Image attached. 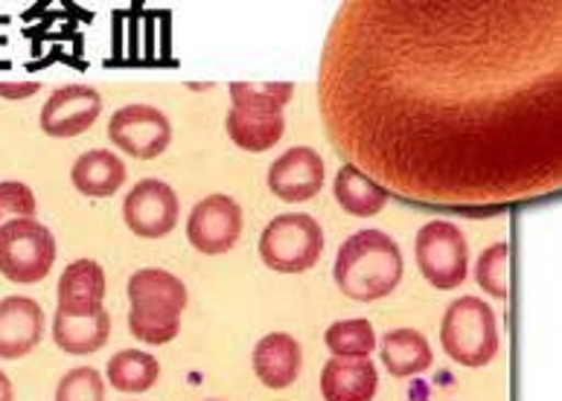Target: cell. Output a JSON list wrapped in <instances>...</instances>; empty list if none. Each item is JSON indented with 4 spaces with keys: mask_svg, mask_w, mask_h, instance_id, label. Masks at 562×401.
<instances>
[{
    "mask_svg": "<svg viewBox=\"0 0 562 401\" xmlns=\"http://www.w3.org/2000/svg\"><path fill=\"white\" fill-rule=\"evenodd\" d=\"M318 96L338 154L400 198L495 209L554 195L562 3H345Z\"/></svg>",
    "mask_w": 562,
    "mask_h": 401,
    "instance_id": "obj_1",
    "label": "cell"
},
{
    "mask_svg": "<svg viewBox=\"0 0 562 401\" xmlns=\"http://www.w3.org/2000/svg\"><path fill=\"white\" fill-rule=\"evenodd\" d=\"M405 260L400 244L382 230H359L338 248L336 276L338 291L356 302L385 300L403 283Z\"/></svg>",
    "mask_w": 562,
    "mask_h": 401,
    "instance_id": "obj_2",
    "label": "cell"
},
{
    "mask_svg": "<svg viewBox=\"0 0 562 401\" xmlns=\"http://www.w3.org/2000/svg\"><path fill=\"white\" fill-rule=\"evenodd\" d=\"M292 82H236L231 84L227 137L243 151L262 154L274 149L285 134L283 108L292 102Z\"/></svg>",
    "mask_w": 562,
    "mask_h": 401,
    "instance_id": "obj_3",
    "label": "cell"
},
{
    "mask_svg": "<svg viewBox=\"0 0 562 401\" xmlns=\"http://www.w3.org/2000/svg\"><path fill=\"white\" fill-rule=\"evenodd\" d=\"M440 343L443 352L461 367L479 369L487 367L498 355L502 334H498V320L490 309L487 300L481 297H458V300L443 311L440 320Z\"/></svg>",
    "mask_w": 562,
    "mask_h": 401,
    "instance_id": "obj_4",
    "label": "cell"
},
{
    "mask_svg": "<svg viewBox=\"0 0 562 401\" xmlns=\"http://www.w3.org/2000/svg\"><path fill=\"white\" fill-rule=\"evenodd\" d=\"M324 253V230L306 213H283L271 218L260 236L262 265L278 274H303L318 265Z\"/></svg>",
    "mask_w": 562,
    "mask_h": 401,
    "instance_id": "obj_5",
    "label": "cell"
},
{
    "mask_svg": "<svg viewBox=\"0 0 562 401\" xmlns=\"http://www.w3.org/2000/svg\"><path fill=\"white\" fill-rule=\"evenodd\" d=\"M56 262V239L35 218H12L0 227V274L15 285L47 279Z\"/></svg>",
    "mask_w": 562,
    "mask_h": 401,
    "instance_id": "obj_6",
    "label": "cell"
},
{
    "mask_svg": "<svg viewBox=\"0 0 562 401\" xmlns=\"http://www.w3.org/2000/svg\"><path fill=\"white\" fill-rule=\"evenodd\" d=\"M417 267L437 291H454L470 276V242L454 221L435 218L414 239Z\"/></svg>",
    "mask_w": 562,
    "mask_h": 401,
    "instance_id": "obj_7",
    "label": "cell"
},
{
    "mask_svg": "<svg viewBox=\"0 0 562 401\" xmlns=\"http://www.w3.org/2000/svg\"><path fill=\"white\" fill-rule=\"evenodd\" d=\"M243 236V207L231 195H207L187 218V242L204 256L234 251Z\"/></svg>",
    "mask_w": 562,
    "mask_h": 401,
    "instance_id": "obj_8",
    "label": "cell"
},
{
    "mask_svg": "<svg viewBox=\"0 0 562 401\" xmlns=\"http://www.w3.org/2000/svg\"><path fill=\"white\" fill-rule=\"evenodd\" d=\"M109 140L132 158L155 160L172 142V123L164 111L135 102V105L114 111L109 123Z\"/></svg>",
    "mask_w": 562,
    "mask_h": 401,
    "instance_id": "obj_9",
    "label": "cell"
},
{
    "mask_svg": "<svg viewBox=\"0 0 562 401\" xmlns=\"http://www.w3.org/2000/svg\"><path fill=\"white\" fill-rule=\"evenodd\" d=\"M181 204L176 190L158 177H146L132 186V193L123 200V218L126 227L140 239H164L176 230Z\"/></svg>",
    "mask_w": 562,
    "mask_h": 401,
    "instance_id": "obj_10",
    "label": "cell"
},
{
    "mask_svg": "<svg viewBox=\"0 0 562 401\" xmlns=\"http://www.w3.org/2000/svg\"><path fill=\"white\" fill-rule=\"evenodd\" d=\"M102 96L91 84H65L50 93L42 108V131L47 137H79L100 119Z\"/></svg>",
    "mask_w": 562,
    "mask_h": 401,
    "instance_id": "obj_11",
    "label": "cell"
},
{
    "mask_svg": "<svg viewBox=\"0 0 562 401\" xmlns=\"http://www.w3.org/2000/svg\"><path fill=\"white\" fill-rule=\"evenodd\" d=\"M269 190L285 204H303L324 190V158L310 146L283 151L269 169Z\"/></svg>",
    "mask_w": 562,
    "mask_h": 401,
    "instance_id": "obj_12",
    "label": "cell"
},
{
    "mask_svg": "<svg viewBox=\"0 0 562 401\" xmlns=\"http://www.w3.org/2000/svg\"><path fill=\"white\" fill-rule=\"evenodd\" d=\"M44 311L30 297H3L0 300V358L18 360L42 343Z\"/></svg>",
    "mask_w": 562,
    "mask_h": 401,
    "instance_id": "obj_13",
    "label": "cell"
},
{
    "mask_svg": "<svg viewBox=\"0 0 562 401\" xmlns=\"http://www.w3.org/2000/svg\"><path fill=\"white\" fill-rule=\"evenodd\" d=\"M254 373L269 390H285L297 381L303 369V352L301 343L294 341L292 334L269 332L266 337L257 341L254 346Z\"/></svg>",
    "mask_w": 562,
    "mask_h": 401,
    "instance_id": "obj_14",
    "label": "cell"
},
{
    "mask_svg": "<svg viewBox=\"0 0 562 401\" xmlns=\"http://www.w3.org/2000/svg\"><path fill=\"white\" fill-rule=\"evenodd\" d=\"M376 393L379 373L370 358H329L321 369L324 401H373Z\"/></svg>",
    "mask_w": 562,
    "mask_h": 401,
    "instance_id": "obj_15",
    "label": "cell"
},
{
    "mask_svg": "<svg viewBox=\"0 0 562 401\" xmlns=\"http://www.w3.org/2000/svg\"><path fill=\"white\" fill-rule=\"evenodd\" d=\"M111 337V314L102 309L85 311V314H68L56 309L53 318V341L68 355H93L100 352Z\"/></svg>",
    "mask_w": 562,
    "mask_h": 401,
    "instance_id": "obj_16",
    "label": "cell"
},
{
    "mask_svg": "<svg viewBox=\"0 0 562 401\" xmlns=\"http://www.w3.org/2000/svg\"><path fill=\"white\" fill-rule=\"evenodd\" d=\"M105 300V271L100 262L76 260L59 276V311L85 314L102 309Z\"/></svg>",
    "mask_w": 562,
    "mask_h": 401,
    "instance_id": "obj_17",
    "label": "cell"
},
{
    "mask_svg": "<svg viewBox=\"0 0 562 401\" xmlns=\"http://www.w3.org/2000/svg\"><path fill=\"white\" fill-rule=\"evenodd\" d=\"M126 163L114 151L93 149L76 160L70 181H74L76 193H82L85 198H111L126 184Z\"/></svg>",
    "mask_w": 562,
    "mask_h": 401,
    "instance_id": "obj_18",
    "label": "cell"
},
{
    "mask_svg": "<svg viewBox=\"0 0 562 401\" xmlns=\"http://www.w3.org/2000/svg\"><path fill=\"white\" fill-rule=\"evenodd\" d=\"M379 358L394 378L420 376L431 367V343L417 329H394L379 341Z\"/></svg>",
    "mask_w": 562,
    "mask_h": 401,
    "instance_id": "obj_19",
    "label": "cell"
},
{
    "mask_svg": "<svg viewBox=\"0 0 562 401\" xmlns=\"http://www.w3.org/2000/svg\"><path fill=\"white\" fill-rule=\"evenodd\" d=\"M333 193H336L338 207L345 209L347 216L356 218L379 216V213L387 207V198H391L387 190H382L373 177L364 175V172H361L359 167H352V163H345V167L338 169Z\"/></svg>",
    "mask_w": 562,
    "mask_h": 401,
    "instance_id": "obj_20",
    "label": "cell"
},
{
    "mask_svg": "<svg viewBox=\"0 0 562 401\" xmlns=\"http://www.w3.org/2000/svg\"><path fill=\"white\" fill-rule=\"evenodd\" d=\"M128 302L184 311L190 297H187V285L176 274H169L164 267H140L128 279Z\"/></svg>",
    "mask_w": 562,
    "mask_h": 401,
    "instance_id": "obj_21",
    "label": "cell"
},
{
    "mask_svg": "<svg viewBox=\"0 0 562 401\" xmlns=\"http://www.w3.org/2000/svg\"><path fill=\"white\" fill-rule=\"evenodd\" d=\"M105 378L120 393H146V390L158 385L160 364L149 352L123 350L109 360Z\"/></svg>",
    "mask_w": 562,
    "mask_h": 401,
    "instance_id": "obj_22",
    "label": "cell"
},
{
    "mask_svg": "<svg viewBox=\"0 0 562 401\" xmlns=\"http://www.w3.org/2000/svg\"><path fill=\"white\" fill-rule=\"evenodd\" d=\"M324 343L333 358H370L376 350V332L364 318L338 320L324 332Z\"/></svg>",
    "mask_w": 562,
    "mask_h": 401,
    "instance_id": "obj_23",
    "label": "cell"
},
{
    "mask_svg": "<svg viewBox=\"0 0 562 401\" xmlns=\"http://www.w3.org/2000/svg\"><path fill=\"white\" fill-rule=\"evenodd\" d=\"M181 314H184V311L132 306V309H128V332L135 334L140 343L164 346V343L176 341L178 332H181Z\"/></svg>",
    "mask_w": 562,
    "mask_h": 401,
    "instance_id": "obj_24",
    "label": "cell"
},
{
    "mask_svg": "<svg viewBox=\"0 0 562 401\" xmlns=\"http://www.w3.org/2000/svg\"><path fill=\"white\" fill-rule=\"evenodd\" d=\"M475 279L484 294L493 300H507L510 297V244L495 242L484 248L475 262Z\"/></svg>",
    "mask_w": 562,
    "mask_h": 401,
    "instance_id": "obj_25",
    "label": "cell"
},
{
    "mask_svg": "<svg viewBox=\"0 0 562 401\" xmlns=\"http://www.w3.org/2000/svg\"><path fill=\"white\" fill-rule=\"evenodd\" d=\"M56 401H105V381L93 367H76L56 387Z\"/></svg>",
    "mask_w": 562,
    "mask_h": 401,
    "instance_id": "obj_26",
    "label": "cell"
},
{
    "mask_svg": "<svg viewBox=\"0 0 562 401\" xmlns=\"http://www.w3.org/2000/svg\"><path fill=\"white\" fill-rule=\"evenodd\" d=\"M35 195L21 181H0V227L12 218H35Z\"/></svg>",
    "mask_w": 562,
    "mask_h": 401,
    "instance_id": "obj_27",
    "label": "cell"
},
{
    "mask_svg": "<svg viewBox=\"0 0 562 401\" xmlns=\"http://www.w3.org/2000/svg\"><path fill=\"white\" fill-rule=\"evenodd\" d=\"M38 93V82H0V96L3 100H26V96H33Z\"/></svg>",
    "mask_w": 562,
    "mask_h": 401,
    "instance_id": "obj_28",
    "label": "cell"
},
{
    "mask_svg": "<svg viewBox=\"0 0 562 401\" xmlns=\"http://www.w3.org/2000/svg\"><path fill=\"white\" fill-rule=\"evenodd\" d=\"M0 401H15V387H12L7 373H0Z\"/></svg>",
    "mask_w": 562,
    "mask_h": 401,
    "instance_id": "obj_29",
    "label": "cell"
},
{
    "mask_svg": "<svg viewBox=\"0 0 562 401\" xmlns=\"http://www.w3.org/2000/svg\"><path fill=\"white\" fill-rule=\"evenodd\" d=\"M211 401H216V399H211Z\"/></svg>",
    "mask_w": 562,
    "mask_h": 401,
    "instance_id": "obj_30",
    "label": "cell"
}]
</instances>
